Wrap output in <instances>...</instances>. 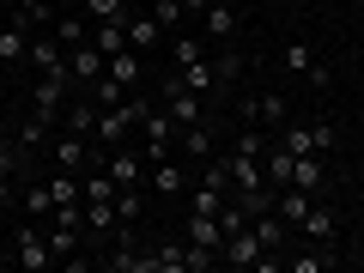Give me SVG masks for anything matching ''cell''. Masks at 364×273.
<instances>
[{
	"mask_svg": "<svg viewBox=\"0 0 364 273\" xmlns=\"http://www.w3.org/2000/svg\"><path fill=\"white\" fill-rule=\"evenodd\" d=\"M140 140H146V164H158V158H170V146L182 140V128H176V116H170L164 104H152L140 116Z\"/></svg>",
	"mask_w": 364,
	"mask_h": 273,
	"instance_id": "1",
	"label": "cell"
},
{
	"mask_svg": "<svg viewBox=\"0 0 364 273\" xmlns=\"http://www.w3.org/2000/svg\"><path fill=\"white\" fill-rule=\"evenodd\" d=\"M273 140L286 146L291 158H298V152H334V122H286Z\"/></svg>",
	"mask_w": 364,
	"mask_h": 273,
	"instance_id": "2",
	"label": "cell"
},
{
	"mask_svg": "<svg viewBox=\"0 0 364 273\" xmlns=\"http://www.w3.org/2000/svg\"><path fill=\"white\" fill-rule=\"evenodd\" d=\"M286 97H273V91H255V97H243V104H237V116H243L249 122V128H267V134H279V128H286Z\"/></svg>",
	"mask_w": 364,
	"mask_h": 273,
	"instance_id": "3",
	"label": "cell"
},
{
	"mask_svg": "<svg viewBox=\"0 0 364 273\" xmlns=\"http://www.w3.org/2000/svg\"><path fill=\"white\" fill-rule=\"evenodd\" d=\"M13 255H18V267H25V273L55 267V255H49V237H43V219H37V225H25V231L13 237Z\"/></svg>",
	"mask_w": 364,
	"mask_h": 273,
	"instance_id": "4",
	"label": "cell"
},
{
	"mask_svg": "<svg viewBox=\"0 0 364 273\" xmlns=\"http://www.w3.org/2000/svg\"><path fill=\"white\" fill-rule=\"evenodd\" d=\"M67 67H73V91H85L91 79H104V67H109V55L97 49V43H73V49H67Z\"/></svg>",
	"mask_w": 364,
	"mask_h": 273,
	"instance_id": "5",
	"label": "cell"
},
{
	"mask_svg": "<svg viewBox=\"0 0 364 273\" xmlns=\"http://www.w3.org/2000/svg\"><path fill=\"white\" fill-rule=\"evenodd\" d=\"M25 55H31V18H25V13H13L6 25H0V61L18 67Z\"/></svg>",
	"mask_w": 364,
	"mask_h": 273,
	"instance_id": "6",
	"label": "cell"
},
{
	"mask_svg": "<svg viewBox=\"0 0 364 273\" xmlns=\"http://www.w3.org/2000/svg\"><path fill=\"white\" fill-rule=\"evenodd\" d=\"M37 73H55V79H73V67H67V49L55 37H31V55H25Z\"/></svg>",
	"mask_w": 364,
	"mask_h": 273,
	"instance_id": "7",
	"label": "cell"
},
{
	"mask_svg": "<svg viewBox=\"0 0 364 273\" xmlns=\"http://www.w3.org/2000/svg\"><path fill=\"white\" fill-rule=\"evenodd\" d=\"M225 164H231V195H255L261 182H267V164H261V158H249V152H231Z\"/></svg>",
	"mask_w": 364,
	"mask_h": 273,
	"instance_id": "8",
	"label": "cell"
},
{
	"mask_svg": "<svg viewBox=\"0 0 364 273\" xmlns=\"http://www.w3.org/2000/svg\"><path fill=\"white\" fill-rule=\"evenodd\" d=\"M176 79H182L188 91H195V97H213V91H225V85H219V73H213V61H207V55H195V61H176Z\"/></svg>",
	"mask_w": 364,
	"mask_h": 273,
	"instance_id": "9",
	"label": "cell"
},
{
	"mask_svg": "<svg viewBox=\"0 0 364 273\" xmlns=\"http://www.w3.org/2000/svg\"><path fill=\"white\" fill-rule=\"evenodd\" d=\"M200 31H207L213 43H231L237 37V6H231V0H213L207 13H200Z\"/></svg>",
	"mask_w": 364,
	"mask_h": 273,
	"instance_id": "10",
	"label": "cell"
},
{
	"mask_svg": "<svg viewBox=\"0 0 364 273\" xmlns=\"http://www.w3.org/2000/svg\"><path fill=\"white\" fill-rule=\"evenodd\" d=\"M49 158H55V170H79L91 158V140L85 134H61V140H49Z\"/></svg>",
	"mask_w": 364,
	"mask_h": 273,
	"instance_id": "11",
	"label": "cell"
},
{
	"mask_svg": "<svg viewBox=\"0 0 364 273\" xmlns=\"http://www.w3.org/2000/svg\"><path fill=\"white\" fill-rule=\"evenodd\" d=\"M158 43H164V25H158L152 13H128V49H140V55H152Z\"/></svg>",
	"mask_w": 364,
	"mask_h": 273,
	"instance_id": "12",
	"label": "cell"
},
{
	"mask_svg": "<svg viewBox=\"0 0 364 273\" xmlns=\"http://www.w3.org/2000/svg\"><path fill=\"white\" fill-rule=\"evenodd\" d=\"M291 182H298L304 195H322V182H328V164H322V152H298V164H291Z\"/></svg>",
	"mask_w": 364,
	"mask_h": 273,
	"instance_id": "13",
	"label": "cell"
},
{
	"mask_svg": "<svg viewBox=\"0 0 364 273\" xmlns=\"http://www.w3.org/2000/svg\"><path fill=\"white\" fill-rule=\"evenodd\" d=\"M152 188H158L164 200L188 195V176H182V164H176V158H158V164H152Z\"/></svg>",
	"mask_w": 364,
	"mask_h": 273,
	"instance_id": "14",
	"label": "cell"
},
{
	"mask_svg": "<svg viewBox=\"0 0 364 273\" xmlns=\"http://www.w3.org/2000/svg\"><path fill=\"white\" fill-rule=\"evenodd\" d=\"M104 170L116 176V188H140V158L122 152V146H116V152H104Z\"/></svg>",
	"mask_w": 364,
	"mask_h": 273,
	"instance_id": "15",
	"label": "cell"
},
{
	"mask_svg": "<svg viewBox=\"0 0 364 273\" xmlns=\"http://www.w3.org/2000/svg\"><path fill=\"white\" fill-rule=\"evenodd\" d=\"M261 164H267V182H273V188H291V164H298V158H291L279 140H273L267 152H261Z\"/></svg>",
	"mask_w": 364,
	"mask_h": 273,
	"instance_id": "16",
	"label": "cell"
},
{
	"mask_svg": "<svg viewBox=\"0 0 364 273\" xmlns=\"http://www.w3.org/2000/svg\"><path fill=\"white\" fill-rule=\"evenodd\" d=\"M213 140H219V128H213V122L182 128V158H213Z\"/></svg>",
	"mask_w": 364,
	"mask_h": 273,
	"instance_id": "17",
	"label": "cell"
},
{
	"mask_svg": "<svg viewBox=\"0 0 364 273\" xmlns=\"http://www.w3.org/2000/svg\"><path fill=\"white\" fill-rule=\"evenodd\" d=\"M104 73H109V79H122L128 91H140V49H116Z\"/></svg>",
	"mask_w": 364,
	"mask_h": 273,
	"instance_id": "18",
	"label": "cell"
},
{
	"mask_svg": "<svg viewBox=\"0 0 364 273\" xmlns=\"http://www.w3.org/2000/svg\"><path fill=\"white\" fill-rule=\"evenodd\" d=\"M49 195H55V207H85V188H79L73 170H55V176H49Z\"/></svg>",
	"mask_w": 364,
	"mask_h": 273,
	"instance_id": "19",
	"label": "cell"
},
{
	"mask_svg": "<svg viewBox=\"0 0 364 273\" xmlns=\"http://www.w3.org/2000/svg\"><path fill=\"white\" fill-rule=\"evenodd\" d=\"M298 231L310 237V243H328V249H334V213H328V207H310V213H304V225H298Z\"/></svg>",
	"mask_w": 364,
	"mask_h": 273,
	"instance_id": "20",
	"label": "cell"
},
{
	"mask_svg": "<svg viewBox=\"0 0 364 273\" xmlns=\"http://www.w3.org/2000/svg\"><path fill=\"white\" fill-rule=\"evenodd\" d=\"M316 207V195H304L298 182H291V188H279V219L286 225H304V213Z\"/></svg>",
	"mask_w": 364,
	"mask_h": 273,
	"instance_id": "21",
	"label": "cell"
},
{
	"mask_svg": "<svg viewBox=\"0 0 364 273\" xmlns=\"http://www.w3.org/2000/svg\"><path fill=\"white\" fill-rule=\"evenodd\" d=\"M128 13H134L128 0H85V18H91V25H128Z\"/></svg>",
	"mask_w": 364,
	"mask_h": 273,
	"instance_id": "22",
	"label": "cell"
},
{
	"mask_svg": "<svg viewBox=\"0 0 364 273\" xmlns=\"http://www.w3.org/2000/svg\"><path fill=\"white\" fill-rule=\"evenodd\" d=\"M85 97H91V104H97V109H116L122 104V97H128V85H122V79H91V85H85Z\"/></svg>",
	"mask_w": 364,
	"mask_h": 273,
	"instance_id": "23",
	"label": "cell"
},
{
	"mask_svg": "<svg viewBox=\"0 0 364 273\" xmlns=\"http://www.w3.org/2000/svg\"><path fill=\"white\" fill-rule=\"evenodd\" d=\"M91 128H97V104L79 91V104L67 109V134H85V140H91Z\"/></svg>",
	"mask_w": 364,
	"mask_h": 273,
	"instance_id": "24",
	"label": "cell"
},
{
	"mask_svg": "<svg viewBox=\"0 0 364 273\" xmlns=\"http://www.w3.org/2000/svg\"><path fill=\"white\" fill-rule=\"evenodd\" d=\"M85 37H91V18H73V13L55 18V43H61V49H73V43H85Z\"/></svg>",
	"mask_w": 364,
	"mask_h": 273,
	"instance_id": "25",
	"label": "cell"
},
{
	"mask_svg": "<svg viewBox=\"0 0 364 273\" xmlns=\"http://www.w3.org/2000/svg\"><path fill=\"white\" fill-rule=\"evenodd\" d=\"M279 67H286V73H310V67H316V49H310V43H298V37H291L286 49H279Z\"/></svg>",
	"mask_w": 364,
	"mask_h": 273,
	"instance_id": "26",
	"label": "cell"
},
{
	"mask_svg": "<svg viewBox=\"0 0 364 273\" xmlns=\"http://www.w3.org/2000/svg\"><path fill=\"white\" fill-rule=\"evenodd\" d=\"M91 43L104 55H116V49H128V25H91Z\"/></svg>",
	"mask_w": 364,
	"mask_h": 273,
	"instance_id": "27",
	"label": "cell"
},
{
	"mask_svg": "<svg viewBox=\"0 0 364 273\" xmlns=\"http://www.w3.org/2000/svg\"><path fill=\"white\" fill-rule=\"evenodd\" d=\"M334 261H340V255H322V249H310V255H286V267H291V273H328Z\"/></svg>",
	"mask_w": 364,
	"mask_h": 273,
	"instance_id": "28",
	"label": "cell"
},
{
	"mask_svg": "<svg viewBox=\"0 0 364 273\" xmlns=\"http://www.w3.org/2000/svg\"><path fill=\"white\" fill-rule=\"evenodd\" d=\"M213 73H219V85H225V91H231V85H237V79H243V55H237V49H225V55H219V61H213Z\"/></svg>",
	"mask_w": 364,
	"mask_h": 273,
	"instance_id": "29",
	"label": "cell"
},
{
	"mask_svg": "<svg viewBox=\"0 0 364 273\" xmlns=\"http://www.w3.org/2000/svg\"><path fill=\"white\" fill-rule=\"evenodd\" d=\"M146 13H152L164 31H176L182 25V0H146Z\"/></svg>",
	"mask_w": 364,
	"mask_h": 273,
	"instance_id": "30",
	"label": "cell"
},
{
	"mask_svg": "<svg viewBox=\"0 0 364 273\" xmlns=\"http://www.w3.org/2000/svg\"><path fill=\"white\" fill-rule=\"evenodd\" d=\"M25 207L37 213V219H49V213H55V195H49V182H31V188H25Z\"/></svg>",
	"mask_w": 364,
	"mask_h": 273,
	"instance_id": "31",
	"label": "cell"
},
{
	"mask_svg": "<svg viewBox=\"0 0 364 273\" xmlns=\"http://www.w3.org/2000/svg\"><path fill=\"white\" fill-rule=\"evenodd\" d=\"M13 13H25L31 25H43V18H55V0H13Z\"/></svg>",
	"mask_w": 364,
	"mask_h": 273,
	"instance_id": "32",
	"label": "cell"
},
{
	"mask_svg": "<svg viewBox=\"0 0 364 273\" xmlns=\"http://www.w3.org/2000/svg\"><path fill=\"white\" fill-rule=\"evenodd\" d=\"M195 55H207L200 37H176V55H170V61H195Z\"/></svg>",
	"mask_w": 364,
	"mask_h": 273,
	"instance_id": "33",
	"label": "cell"
},
{
	"mask_svg": "<svg viewBox=\"0 0 364 273\" xmlns=\"http://www.w3.org/2000/svg\"><path fill=\"white\" fill-rule=\"evenodd\" d=\"M304 79H310L316 91H328V85H334V67H328V61H316V67H310V73H304Z\"/></svg>",
	"mask_w": 364,
	"mask_h": 273,
	"instance_id": "34",
	"label": "cell"
},
{
	"mask_svg": "<svg viewBox=\"0 0 364 273\" xmlns=\"http://www.w3.org/2000/svg\"><path fill=\"white\" fill-rule=\"evenodd\" d=\"M0 207H13V176H0Z\"/></svg>",
	"mask_w": 364,
	"mask_h": 273,
	"instance_id": "35",
	"label": "cell"
},
{
	"mask_svg": "<svg viewBox=\"0 0 364 273\" xmlns=\"http://www.w3.org/2000/svg\"><path fill=\"white\" fill-rule=\"evenodd\" d=\"M213 0H182V13H207Z\"/></svg>",
	"mask_w": 364,
	"mask_h": 273,
	"instance_id": "36",
	"label": "cell"
},
{
	"mask_svg": "<svg viewBox=\"0 0 364 273\" xmlns=\"http://www.w3.org/2000/svg\"><path fill=\"white\" fill-rule=\"evenodd\" d=\"M6 267H18V255H13V249H0V273H6Z\"/></svg>",
	"mask_w": 364,
	"mask_h": 273,
	"instance_id": "37",
	"label": "cell"
},
{
	"mask_svg": "<svg viewBox=\"0 0 364 273\" xmlns=\"http://www.w3.org/2000/svg\"><path fill=\"white\" fill-rule=\"evenodd\" d=\"M55 6H61V0H55Z\"/></svg>",
	"mask_w": 364,
	"mask_h": 273,
	"instance_id": "38",
	"label": "cell"
}]
</instances>
